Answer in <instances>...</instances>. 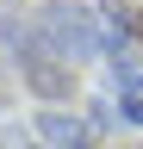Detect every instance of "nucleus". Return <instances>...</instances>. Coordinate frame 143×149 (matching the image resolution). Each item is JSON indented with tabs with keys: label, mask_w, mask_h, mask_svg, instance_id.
<instances>
[{
	"label": "nucleus",
	"mask_w": 143,
	"mask_h": 149,
	"mask_svg": "<svg viewBox=\"0 0 143 149\" xmlns=\"http://www.w3.org/2000/svg\"><path fill=\"white\" fill-rule=\"evenodd\" d=\"M6 44L19 50V68H25V87L38 93V100H68V93H75V74H68V62L56 50L44 44V31H19V25H6Z\"/></svg>",
	"instance_id": "f257e3e1"
},
{
	"label": "nucleus",
	"mask_w": 143,
	"mask_h": 149,
	"mask_svg": "<svg viewBox=\"0 0 143 149\" xmlns=\"http://www.w3.org/2000/svg\"><path fill=\"white\" fill-rule=\"evenodd\" d=\"M31 143L38 149H93V124L68 118V112H38L31 118Z\"/></svg>",
	"instance_id": "7ed1b4c3"
},
{
	"label": "nucleus",
	"mask_w": 143,
	"mask_h": 149,
	"mask_svg": "<svg viewBox=\"0 0 143 149\" xmlns=\"http://www.w3.org/2000/svg\"><path fill=\"white\" fill-rule=\"evenodd\" d=\"M100 19H106L112 31H124V37H143V13H137V6H124V0H106Z\"/></svg>",
	"instance_id": "20e7f679"
},
{
	"label": "nucleus",
	"mask_w": 143,
	"mask_h": 149,
	"mask_svg": "<svg viewBox=\"0 0 143 149\" xmlns=\"http://www.w3.org/2000/svg\"><path fill=\"white\" fill-rule=\"evenodd\" d=\"M44 44H56L62 56H93L100 50V25L87 6H50L44 13Z\"/></svg>",
	"instance_id": "f03ea898"
},
{
	"label": "nucleus",
	"mask_w": 143,
	"mask_h": 149,
	"mask_svg": "<svg viewBox=\"0 0 143 149\" xmlns=\"http://www.w3.org/2000/svg\"><path fill=\"white\" fill-rule=\"evenodd\" d=\"M124 118H131V124H143V100H124Z\"/></svg>",
	"instance_id": "39448f33"
}]
</instances>
